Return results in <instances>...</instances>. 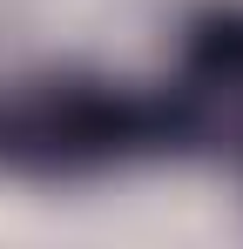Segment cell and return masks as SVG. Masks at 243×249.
Returning a JSON list of instances; mask_svg holds the SVG:
<instances>
[{
    "label": "cell",
    "instance_id": "obj_1",
    "mask_svg": "<svg viewBox=\"0 0 243 249\" xmlns=\"http://www.w3.org/2000/svg\"><path fill=\"white\" fill-rule=\"evenodd\" d=\"M156 155H176L162 88L95 68H47L0 94V168L27 182H95Z\"/></svg>",
    "mask_w": 243,
    "mask_h": 249
},
{
    "label": "cell",
    "instance_id": "obj_2",
    "mask_svg": "<svg viewBox=\"0 0 243 249\" xmlns=\"http://www.w3.org/2000/svg\"><path fill=\"white\" fill-rule=\"evenodd\" d=\"M162 101L176 122V155H209L243 182V0L202 7L182 27Z\"/></svg>",
    "mask_w": 243,
    "mask_h": 249
}]
</instances>
